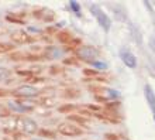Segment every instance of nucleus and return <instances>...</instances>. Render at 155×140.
<instances>
[{
    "label": "nucleus",
    "instance_id": "nucleus-1",
    "mask_svg": "<svg viewBox=\"0 0 155 140\" xmlns=\"http://www.w3.org/2000/svg\"><path fill=\"white\" fill-rule=\"evenodd\" d=\"M90 12H92V14L96 17V20H97L99 26H100L104 31H109V30H110L111 20L109 19V16H107L106 13H104L102 9L99 7L97 4H92V6H90Z\"/></svg>",
    "mask_w": 155,
    "mask_h": 140
},
{
    "label": "nucleus",
    "instance_id": "nucleus-2",
    "mask_svg": "<svg viewBox=\"0 0 155 140\" xmlns=\"http://www.w3.org/2000/svg\"><path fill=\"white\" fill-rule=\"evenodd\" d=\"M97 55L99 51L94 47L85 46V47H79V50H78V57L85 62H93L97 58Z\"/></svg>",
    "mask_w": 155,
    "mask_h": 140
},
{
    "label": "nucleus",
    "instance_id": "nucleus-3",
    "mask_svg": "<svg viewBox=\"0 0 155 140\" xmlns=\"http://www.w3.org/2000/svg\"><path fill=\"white\" fill-rule=\"evenodd\" d=\"M13 95L23 96V98H33V96H37L38 95V89L31 87V85H21V87L16 88L13 91Z\"/></svg>",
    "mask_w": 155,
    "mask_h": 140
},
{
    "label": "nucleus",
    "instance_id": "nucleus-4",
    "mask_svg": "<svg viewBox=\"0 0 155 140\" xmlns=\"http://www.w3.org/2000/svg\"><path fill=\"white\" fill-rule=\"evenodd\" d=\"M58 130H59V133L65 135V136H79V135H82L81 128H76L75 125L71 123H62L58 128Z\"/></svg>",
    "mask_w": 155,
    "mask_h": 140
},
{
    "label": "nucleus",
    "instance_id": "nucleus-5",
    "mask_svg": "<svg viewBox=\"0 0 155 140\" xmlns=\"http://www.w3.org/2000/svg\"><path fill=\"white\" fill-rule=\"evenodd\" d=\"M90 91L96 92V94L102 95V99L107 101V99H114L118 96V92L111 89V88H103V87H97V88H90Z\"/></svg>",
    "mask_w": 155,
    "mask_h": 140
},
{
    "label": "nucleus",
    "instance_id": "nucleus-6",
    "mask_svg": "<svg viewBox=\"0 0 155 140\" xmlns=\"http://www.w3.org/2000/svg\"><path fill=\"white\" fill-rule=\"evenodd\" d=\"M120 58H121V61L126 64L127 67H130V68H134L135 65H137V58H135V55L131 51H128V50H121L120 51Z\"/></svg>",
    "mask_w": 155,
    "mask_h": 140
},
{
    "label": "nucleus",
    "instance_id": "nucleus-7",
    "mask_svg": "<svg viewBox=\"0 0 155 140\" xmlns=\"http://www.w3.org/2000/svg\"><path fill=\"white\" fill-rule=\"evenodd\" d=\"M21 128H23V130H24L25 133H35L38 126L33 119L24 118V119H21Z\"/></svg>",
    "mask_w": 155,
    "mask_h": 140
},
{
    "label": "nucleus",
    "instance_id": "nucleus-8",
    "mask_svg": "<svg viewBox=\"0 0 155 140\" xmlns=\"http://www.w3.org/2000/svg\"><path fill=\"white\" fill-rule=\"evenodd\" d=\"M144 92H145V98H147V101H148V105H150L151 111L154 112V115H155V92H154V89L151 88V85H145V87H144Z\"/></svg>",
    "mask_w": 155,
    "mask_h": 140
},
{
    "label": "nucleus",
    "instance_id": "nucleus-9",
    "mask_svg": "<svg viewBox=\"0 0 155 140\" xmlns=\"http://www.w3.org/2000/svg\"><path fill=\"white\" fill-rule=\"evenodd\" d=\"M8 108L12 111H16V112H28L31 108L28 106H24V105H20V103H16V102H10L8 103Z\"/></svg>",
    "mask_w": 155,
    "mask_h": 140
},
{
    "label": "nucleus",
    "instance_id": "nucleus-10",
    "mask_svg": "<svg viewBox=\"0 0 155 140\" xmlns=\"http://www.w3.org/2000/svg\"><path fill=\"white\" fill-rule=\"evenodd\" d=\"M12 37L16 43H24L27 40V36H25L24 31H14Z\"/></svg>",
    "mask_w": 155,
    "mask_h": 140
},
{
    "label": "nucleus",
    "instance_id": "nucleus-11",
    "mask_svg": "<svg viewBox=\"0 0 155 140\" xmlns=\"http://www.w3.org/2000/svg\"><path fill=\"white\" fill-rule=\"evenodd\" d=\"M58 40L61 43H71L72 41V36L68 31H62V33L58 34Z\"/></svg>",
    "mask_w": 155,
    "mask_h": 140
},
{
    "label": "nucleus",
    "instance_id": "nucleus-12",
    "mask_svg": "<svg viewBox=\"0 0 155 140\" xmlns=\"http://www.w3.org/2000/svg\"><path fill=\"white\" fill-rule=\"evenodd\" d=\"M69 6H71V9L75 12V14H76V16H81V6L78 4V2L72 0V2H69Z\"/></svg>",
    "mask_w": 155,
    "mask_h": 140
},
{
    "label": "nucleus",
    "instance_id": "nucleus-13",
    "mask_svg": "<svg viewBox=\"0 0 155 140\" xmlns=\"http://www.w3.org/2000/svg\"><path fill=\"white\" fill-rule=\"evenodd\" d=\"M8 75H10V71H8L7 68H2V67H0V81L7 79Z\"/></svg>",
    "mask_w": 155,
    "mask_h": 140
},
{
    "label": "nucleus",
    "instance_id": "nucleus-14",
    "mask_svg": "<svg viewBox=\"0 0 155 140\" xmlns=\"http://www.w3.org/2000/svg\"><path fill=\"white\" fill-rule=\"evenodd\" d=\"M94 68H97V70H107V64L106 62H100V61H93L90 62Z\"/></svg>",
    "mask_w": 155,
    "mask_h": 140
},
{
    "label": "nucleus",
    "instance_id": "nucleus-15",
    "mask_svg": "<svg viewBox=\"0 0 155 140\" xmlns=\"http://www.w3.org/2000/svg\"><path fill=\"white\" fill-rule=\"evenodd\" d=\"M8 50H12V44H0V53H6Z\"/></svg>",
    "mask_w": 155,
    "mask_h": 140
},
{
    "label": "nucleus",
    "instance_id": "nucleus-16",
    "mask_svg": "<svg viewBox=\"0 0 155 140\" xmlns=\"http://www.w3.org/2000/svg\"><path fill=\"white\" fill-rule=\"evenodd\" d=\"M74 109V105H66L64 108H59V111L61 112H68V111H72Z\"/></svg>",
    "mask_w": 155,
    "mask_h": 140
},
{
    "label": "nucleus",
    "instance_id": "nucleus-17",
    "mask_svg": "<svg viewBox=\"0 0 155 140\" xmlns=\"http://www.w3.org/2000/svg\"><path fill=\"white\" fill-rule=\"evenodd\" d=\"M106 139H109V140H118L117 136H116V135H113V133H107V135H106Z\"/></svg>",
    "mask_w": 155,
    "mask_h": 140
},
{
    "label": "nucleus",
    "instance_id": "nucleus-18",
    "mask_svg": "<svg viewBox=\"0 0 155 140\" xmlns=\"http://www.w3.org/2000/svg\"><path fill=\"white\" fill-rule=\"evenodd\" d=\"M150 47L152 48V51H155V37L150 38Z\"/></svg>",
    "mask_w": 155,
    "mask_h": 140
},
{
    "label": "nucleus",
    "instance_id": "nucleus-19",
    "mask_svg": "<svg viewBox=\"0 0 155 140\" xmlns=\"http://www.w3.org/2000/svg\"><path fill=\"white\" fill-rule=\"evenodd\" d=\"M41 135H42V136H49V137H54V133H51V132H47V130H41Z\"/></svg>",
    "mask_w": 155,
    "mask_h": 140
},
{
    "label": "nucleus",
    "instance_id": "nucleus-20",
    "mask_svg": "<svg viewBox=\"0 0 155 140\" xmlns=\"http://www.w3.org/2000/svg\"><path fill=\"white\" fill-rule=\"evenodd\" d=\"M85 74L86 75H97V72H96V71H90V70H85Z\"/></svg>",
    "mask_w": 155,
    "mask_h": 140
},
{
    "label": "nucleus",
    "instance_id": "nucleus-21",
    "mask_svg": "<svg viewBox=\"0 0 155 140\" xmlns=\"http://www.w3.org/2000/svg\"><path fill=\"white\" fill-rule=\"evenodd\" d=\"M28 31H34V33H41V30L37 27H28Z\"/></svg>",
    "mask_w": 155,
    "mask_h": 140
},
{
    "label": "nucleus",
    "instance_id": "nucleus-22",
    "mask_svg": "<svg viewBox=\"0 0 155 140\" xmlns=\"http://www.w3.org/2000/svg\"><path fill=\"white\" fill-rule=\"evenodd\" d=\"M72 119L76 120V122H79V123H83V122H85V119H82V118H76V116H72Z\"/></svg>",
    "mask_w": 155,
    "mask_h": 140
},
{
    "label": "nucleus",
    "instance_id": "nucleus-23",
    "mask_svg": "<svg viewBox=\"0 0 155 140\" xmlns=\"http://www.w3.org/2000/svg\"><path fill=\"white\" fill-rule=\"evenodd\" d=\"M34 140H42V139H34Z\"/></svg>",
    "mask_w": 155,
    "mask_h": 140
}]
</instances>
